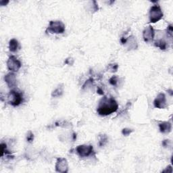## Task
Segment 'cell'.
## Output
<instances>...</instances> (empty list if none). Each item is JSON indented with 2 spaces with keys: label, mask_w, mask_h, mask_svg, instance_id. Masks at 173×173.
Here are the masks:
<instances>
[{
  "label": "cell",
  "mask_w": 173,
  "mask_h": 173,
  "mask_svg": "<svg viewBox=\"0 0 173 173\" xmlns=\"http://www.w3.org/2000/svg\"><path fill=\"white\" fill-rule=\"evenodd\" d=\"M118 109H119V104L114 98L104 96L99 101L97 112L100 116H106L116 112Z\"/></svg>",
  "instance_id": "1"
},
{
  "label": "cell",
  "mask_w": 173,
  "mask_h": 173,
  "mask_svg": "<svg viewBox=\"0 0 173 173\" xmlns=\"http://www.w3.org/2000/svg\"><path fill=\"white\" fill-rule=\"evenodd\" d=\"M65 25L62 21L52 20L49 22L46 32L51 34H62L65 32Z\"/></svg>",
  "instance_id": "2"
},
{
  "label": "cell",
  "mask_w": 173,
  "mask_h": 173,
  "mask_svg": "<svg viewBox=\"0 0 173 173\" xmlns=\"http://www.w3.org/2000/svg\"><path fill=\"white\" fill-rule=\"evenodd\" d=\"M163 12L159 5H154L150 10L149 18L150 23H156L163 18Z\"/></svg>",
  "instance_id": "3"
},
{
  "label": "cell",
  "mask_w": 173,
  "mask_h": 173,
  "mask_svg": "<svg viewBox=\"0 0 173 173\" xmlns=\"http://www.w3.org/2000/svg\"><path fill=\"white\" fill-rule=\"evenodd\" d=\"M9 102L12 106H18L23 102V93L16 90H11L9 93Z\"/></svg>",
  "instance_id": "4"
},
{
  "label": "cell",
  "mask_w": 173,
  "mask_h": 173,
  "mask_svg": "<svg viewBox=\"0 0 173 173\" xmlns=\"http://www.w3.org/2000/svg\"><path fill=\"white\" fill-rule=\"evenodd\" d=\"M76 152L81 158L89 157L95 154L94 150L92 145H81L76 148Z\"/></svg>",
  "instance_id": "5"
},
{
  "label": "cell",
  "mask_w": 173,
  "mask_h": 173,
  "mask_svg": "<svg viewBox=\"0 0 173 173\" xmlns=\"http://www.w3.org/2000/svg\"><path fill=\"white\" fill-rule=\"evenodd\" d=\"M22 66L20 61L14 56H11L9 57L7 61V67L8 70L12 72H18Z\"/></svg>",
  "instance_id": "6"
},
{
  "label": "cell",
  "mask_w": 173,
  "mask_h": 173,
  "mask_svg": "<svg viewBox=\"0 0 173 173\" xmlns=\"http://www.w3.org/2000/svg\"><path fill=\"white\" fill-rule=\"evenodd\" d=\"M56 171L57 172L66 173L68 171V163L66 158H58L57 159L56 166Z\"/></svg>",
  "instance_id": "7"
},
{
  "label": "cell",
  "mask_w": 173,
  "mask_h": 173,
  "mask_svg": "<svg viewBox=\"0 0 173 173\" xmlns=\"http://www.w3.org/2000/svg\"><path fill=\"white\" fill-rule=\"evenodd\" d=\"M155 37V31L153 26H148L143 31V38L145 43H150L153 42Z\"/></svg>",
  "instance_id": "8"
},
{
  "label": "cell",
  "mask_w": 173,
  "mask_h": 173,
  "mask_svg": "<svg viewBox=\"0 0 173 173\" xmlns=\"http://www.w3.org/2000/svg\"><path fill=\"white\" fill-rule=\"evenodd\" d=\"M153 106L155 108L158 109H164L167 106L166 95L163 93H160L157 95V97L153 101Z\"/></svg>",
  "instance_id": "9"
},
{
  "label": "cell",
  "mask_w": 173,
  "mask_h": 173,
  "mask_svg": "<svg viewBox=\"0 0 173 173\" xmlns=\"http://www.w3.org/2000/svg\"><path fill=\"white\" fill-rule=\"evenodd\" d=\"M4 80L8 87L10 88L14 87L17 85V80H16V75L13 73H10L7 74L6 75H5Z\"/></svg>",
  "instance_id": "10"
},
{
  "label": "cell",
  "mask_w": 173,
  "mask_h": 173,
  "mask_svg": "<svg viewBox=\"0 0 173 173\" xmlns=\"http://www.w3.org/2000/svg\"><path fill=\"white\" fill-rule=\"evenodd\" d=\"M159 129L163 134L169 133L172 130V125L169 122H162L159 124Z\"/></svg>",
  "instance_id": "11"
},
{
  "label": "cell",
  "mask_w": 173,
  "mask_h": 173,
  "mask_svg": "<svg viewBox=\"0 0 173 173\" xmlns=\"http://www.w3.org/2000/svg\"><path fill=\"white\" fill-rule=\"evenodd\" d=\"M125 45H127V48L130 49V50H131V49H136L137 47H138L135 37L133 36H131L128 38H127V41H126Z\"/></svg>",
  "instance_id": "12"
},
{
  "label": "cell",
  "mask_w": 173,
  "mask_h": 173,
  "mask_svg": "<svg viewBox=\"0 0 173 173\" xmlns=\"http://www.w3.org/2000/svg\"><path fill=\"white\" fill-rule=\"evenodd\" d=\"M20 48V44L15 39H12L9 42V49L11 52H16Z\"/></svg>",
  "instance_id": "13"
},
{
  "label": "cell",
  "mask_w": 173,
  "mask_h": 173,
  "mask_svg": "<svg viewBox=\"0 0 173 173\" xmlns=\"http://www.w3.org/2000/svg\"><path fill=\"white\" fill-rule=\"evenodd\" d=\"M154 45L160 48L161 50H166L167 49V43L164 39H158L154 42Z\"/></svg>",
  "instance_id": "14"
},
{
  "label": "cell",
  "mask_w": 173,
  "mask_h": 173,
  "mask_svg": "<svg viewBox=\"0 0 173 173\" xmlns=\"http://www.w3.org/2000/svg\"><path fill=\"white\" fill-rule=\"evenodd\" d=\"M63 92H64V87L59 86V87H57L54 91H53V92L51 93V96L53 97H60V96L62 95Z\"/></svg>",
  "instance_id": "15"
},
{
  "label": "cell",
  "mask_w": 173,
  "mask_h": 173,
  "mask_svg": "<svg viewBox=\"0 0 173 173\" xmlns=\"http://www.w3.org/2000/svg\"><path fill=\"white\" fill-rule=\"evenodd\" d=\"M108 141V137L105 134H100L99 136V145L100 147H103L105 145Z\"/></svg>",
  "instance_id": "16"
},
{
  "label": "cell",
  "mask_w": 173,
  "mask_h": 173,
  "mask_svg": "<svg viewBox=\"0 0 173 173\" xmlns=\"http://www.w3.org/2000/svg\"><path fill=\"white\" fill-rule=\"evenodd\" d=\"M118 81H119V77L117 76L114 75L109 79V83L112 86H116L118 84Z\"/></svg>",
  "instance_id": "17"
},
{
  "label": "cell",
  "mask_w": 173,
  "mask_h": 173,
  "mask_svg": "<svg viewBox=\"0 0 173 173\" xmlns=\"http://www.w3.org/2000/svg\"><path fill=\"white\" fill-rule=\"evenodd\" d=\"M108 70L109 71H110L112 73H115L118 70V68H119V65L117 64H111L108 65Z\"/></svg>",
  "instance_id": "18"
},
{
  "label": "cell",
  "mask_w": 173,
  "mask_h": 173,
  "mask_svg": "<svg viewBox=\"0 0 173 173\" xmlns=\"http://www.w3.org/2000/svg\"><path fill=\"white\" fill-rule=\"evenodd\" d=\"M133 131H134L133 129H131V128H123V129L122 130V134L124 136H128V135H130V134L133 133Z\"/></svg>",
  "instance_id": "19"
},
{
  "label": "cell",
  "mask_w": 173,
  "mask_h": 173,
  "mask_svg": "<svg viewBox=\"0 0 173 173\" xmlns=\"http://www.w3.org/2000/svg\"><path fill=\"white\" fill-rule=\"evenodd\" d=\"M26 140L29 143H32L34 140V134L32 133L31 131H29L28 133H27L26 135Z\"/></svg>",
  "instance_id": "20"
},
{
  "label": "cell",
  "mask_w": 173,
  "mask_h": 173,
  "mask_svg": "<svg viewBox=\"0 0 173 173\" xmlns=\"http://www.w3.org/2000/svg\"><path fill=\"white\" fill-rule=\"evenodd\" d=\"M162 144L164 147H168L171 145L172 142H171V140L166 139V140H164L162 143Z\"/></svg>",
  "instance_id": "21"
},
{
  "label": "cell",
  "mask_w": 173,
  "mask_h": 173,
  "mask_svg": "<svg viewBox=\"0 0 173 173\" xmlns=\"http://www.w3.org/2000/svg\"><path fill=\"white\" fill-rule=\"evenodd\" d=\"M172 32H173L172 25V24H170V25L168 26V28H167V35H169V36L171 37H172Z\"/></svg>",
  "instance_id": "22"
},
{
  "label": "cell",
  "mask_w": 173,
  "mask_h": 173,
  "mask_svg": "<svg viewBox=\"0 0 173 173\" xmlns=\"http://www.w3.org/2000/svg\"><path fill=\"white\" fill-rule=\"evenodd\" d=\"M64 63L68 65H73L74 64V60L72 57H68V58L65 60Z\"/></svg>",
  "instance_id": "23"
},
{
  "label": "cell",
  "mask_w": 173,
  "mask_h": 173,
  "mask_svg": "<svg viewBox=\"0 0 173 173\" xmlns=\"http://www.w3.org/2000/svg\"><path fill=\"white\" fill-rule=\"evenodd\" d=\"M172 166L171 165H169L168 166H167L166 167V168L165 170H164V171H162L163 172H172V171H169V169H172Z\"/></svg>",
  "instance_id": "24"
},
{
  "label": "cell",
  "mask_w": 173,
  "mask_h": 173,
  "mask_svg": "<svg viewBox=\"0 0 173 173\" xmlns=\"http://www.w3.org/2000/svg\"><path fill=\"white\" fill-rule=\"evenodd\" d=\"M97 92L98 94H100V95H103V91L101 89V88L100 87H98L97 88Z\"/></svg>",
  "instance_id": "25"
},
{
  "label": "cell",
  "mask_w": 173,
  "mask_h": 173,
  "mask_svg": "<svg viewBox=\"0 0 173 173\" xmlns=\"http://www.w3.org/2000/svg\"><path fill=\"white\" fill-rule=\"evenodd\" d=\"M8 2H9L8 1L7 2H5V1H1V2H0V5H5L7 4H8Z\"/></svg>",
  "instance_id": "26"
}]
</instances>
